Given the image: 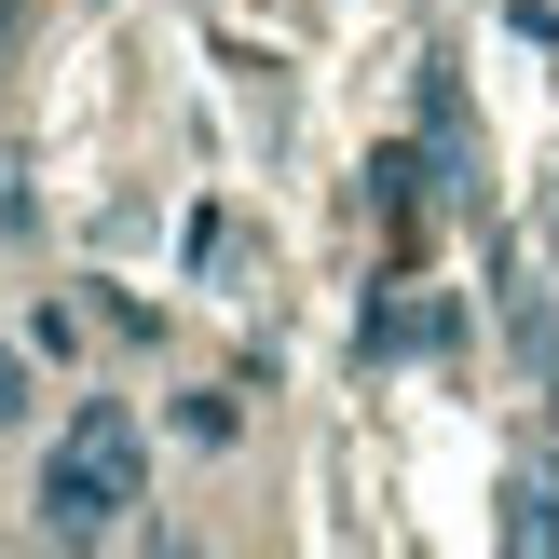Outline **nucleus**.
I'll return each instance as SVG.
<instances>
[{
	"label": "nucleus",
	"instance_id": "nucleus-2",
	"mask_svg": "<svg viewBox=\"0 0 559 559\" xmlns=\"http://www.w3.org/2000/svg\"><path fill=\"white\" fill-rule=\"evenodd\" d=\"M27 355H41V342H14V328H0V437H27V409H41V382H27Z\"/></svg>",
	"mask_w": 559,
	"mask_h": 559
},
{
	"label": "nucleus",
	"instance_id": "nucleus-1",
	"mask_svg": "<svg viewBox=\"0 0 559 559\" xmlns=\"http://www.w3.org/2000/svg\"><path fill=\"white\" fill-rule=\"evenodd\" d=\"M136 506H151V437H136L123 396H82L69 424H55L41 478H27V533L41 546H123Z\"/></svg>",
	"mask_w": 559,
	"mask_h": 559
},
{
	"label": "nucleus",
	"instance_id": "nucleus-3",
	"mask_svg": "<svg viewBox=\"0 0 559 559\" xmlns=\"http://www.w3.org/2000/svg\"><path fill=\"white\" fill-rule=\"evenodd\" d=\"M506 546H559V491H546V478L506 491Z\"/></svg>",
	"mask_w": 559,
	"mask_h": 559
},
{
	"label": "nucleus",
	"instance_id": "nucleus-4",
	"mask_svg": "<svg viewBox=\"0 0 559 559\" xmlns=\"http://www.w3.org/2000/svg\"><path fill=\"white\" fill-rule=\"evenodd\" d=\"M0 69H14V0H0Z\"/></svg>",
	"mask_w": 559,
	"mask_h": 559
}]
</instances>
